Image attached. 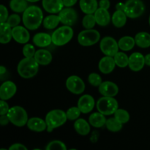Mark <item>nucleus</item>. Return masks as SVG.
Returning a JSON list of instances; mask_svg holds the SVG:
<instances>
[{
  "mask_svg": "<svg viewBox=\"0 0 150 150\" xmlns=\"http://www.w3.org/2000/svg\"><path fill=\"white\" fill-rule=\"evenodd\" d=\"M99 6L101 8H104L108 10L110 7V1L109 0H100Z\"/></svg>",
  "mask_w": 150,
  "mask_h": 150,
  "instance_id": "c03bdc74",
  "label": "nucleus"
},
{
  "mask_svg": "<svg viewBox=\"0 0 150 150\" xmlns=\"http://www.w3.org/2000/svg\"><path fill=\"white\" fill-rule=\"evenodd\" d=\"M38 63L40 65H48L52 61V54L45 49H40L35 52V57Z\"/></svg>",
  "mask_w": 150,
  "mask_h": 150,
  "instance_id": "412c9836",
  "label": "nucleus"
},
{
  "mask_svg": "<svg viewBox=\"0 0 150 150\" xmlns=\"http://www.w3.org/2000/svg\"><path fill=\"white\" fill-rule=\"evenodd\" d=\"M13 38V29L7 23H0V42L2 44L8 43Z\"/></svg>",
  "mask_w": 150,
  "mask_h": 150,
  "instance_id": "4be33fe9",
  "label": "nucleus"
},
{
  "mask_svg": "<svg viewBox=\"0 0 150 150\" xmlns=\"http://www.w3.org/2000/svg\"><path fill=\"white\" fill-rule=\"evenodd\" d=\"M23 23L25 27L29 30L38 29L43 21V13L38 6L32 5L26 8L23 14Z\"/></svg>",
  "mask_w": 150,
  "mask_h": 150,
  "instance_id": "f257e3e1",
  "label": "nucleus"
},
{
  "mask_svg": "<svg viewBox=\"0 0 150 150\" xmlns=\"http://www.w3.org/2000/svg\"><path fill=\"white\" fill-rule=\"evenodd\" d=\"M9 122H10V120H9L7 114H5V115H1V117H0V124H1V125H6Z\"/></svg>",
  "mask_w": 150,
  "mask_h": 150,
  "instance_id": "a18cd8bd",
  "label": "nucleus"
},
{
  "mask_svg": "<svg viewBox=\"0 0 150 150\" xmlns=\"http://www.w3.org/2000/svg\"><path fill=\"white\" fill-rule=\"evenodd\" d=\"M96 23V19L93 14H86L82 21V25L86 29H92Z\"/></svg>",
  "mask_w": 150,
  "mask_h": 150,
  "instance_id": "f704fd0d",
  "label": "nucleus"
},
{
  "mask_svg": "<svg viewBox=\"0 0 150 150\" xmlns=\"http://www.w3.org/2000/svg\"><path fill=\"white\" fill-rule=\"evenodd\" d=\"M13 38L15 41L21 44L27 43L30 39V35L27 29L21 26L13 28Z\"/></svg>",
  "mask_w": 150,
  "mask_h": 150,
  "instance_id": "2eb2a0df",
  "label": "nucleus"
},
{
  "mask_svg": "<svg viewBox=\"0 0 150 150\" xmlns=\"http://www.w3.org/2000/svg\"><path fill=\"white\" fill-rule=\"evenodd\" d=\"M95 99L89 95H84L79 98L78 107L83 114H88L93 110L95 107Z\"/></svg>",
  "mask_w": 150,
  "mask_h": 150,
  "instance_id": "ddd939ff",
  "label": "nucleus"
},
{
  "mask_svg": "<svg viewBox=\"0 0 150 150\" xmlns=\"http://www.w3.org/2000/svg\"><path fill=\"white\" fill-rule=\"evenodd\" d=\"M77 1L78 0H63V3L65 7H70L74 5L77 2Z\"/></svg>",
  "mask_w": 150,
  "mask_h": 150,
  "instance_id": "49530a36",
  "label": "nucleus"
},
{
  "mask_svg": "<svg viewBox=\"0 0 150 150\" xmlns=\"http://www.w3.org/2000/svg\"><path fill=\"white\" fill-rule=\"evenodd\" d=\"M144 10V4L142 0H127L125 3L123 11L130 18H136L142 16Z\"/></svg>",
  "mask_w": 150,
  "mask_h": 150,
  "instance_id": "0eeeda50",
  "label": "nucleus"
},
{
  "mask_svg": "<svg viewBox=\"0 0 150 150\" xmlns=\"http://www.w3.org/2000/svg\"><path fill=\"white\" fill-rule=\"evenodd\" d=\"M149 25H150V16H149Z\"/></svg>",
  "mask_w": 150,
  "mask_h": 150,
  "instance_id": "603ef678",
  "label": "nucleus"
},
{
  "mask_svg": "<svg viewBox=\"0 0 150 150\" xmlns=\"http://www.w3.org/2000/svg\"><path fill=\"white\" fill-rule=\"evenodd\" d=\"M135 44H136L135 39L130 36L123 37V38H120L118 42L119 48L122 51H128L133 49V47L135 46Z\"/></svg>",
  "mask_w": 150,
  "mask_h": 150,
  "instance_id": "c85d7f7f",
  "label": "nucleus"
},
{
  "mask_svg": "<svg viewBox=\"0 0 150 150\" xmlns=\"http://www.w3.org/2000/svg\"><path fill=\"white\" fill-rule=\"evenodd\" d=\"M35 48L32 44L26 43L23 48V54L25 57H34L35 54Z\"/></svg>",
  "mask_w": 150,
  "mask_h": 150,
  "instance_id": "58836bf2",
  "label": "nucleus"
},
{
  "mask_svg": "<svg viewBox=\"0 0 150 150\" xmlns=\"http://www.w3.org/2000/svg\"><path fill=\"white\" fill-rule=\"evenodd\" d=\"M145 64V58L141 53L135 52L129 57L128 66L133 71H140L143 69Z\"/></svg>",
  "mask_w": 150,
  "mask_h": 150,
  "instance_id": "f8f14e48",
  "label": "nucleus"
},
{
  "mask_svg": "<svg viewBox=\"0 0 150 150\" xmlns=\"http://www.w3.org/2000/svg\"><path fill=\"white\" fill-rule=\"evenodd\" d=\"M7 23L10 25L11 27H15V26H18L21 22V18L18 14H13L8 17L7 20Z\"/></svg>",
  "mask_w": 150,
  "mask_h": 150,
  "instance_id": "ea45409f",
  "label": "nucleus"
},
{
  "mask_svg": "<svg viewBox=\"0 0 150 150\" xmlns=\"http://www.w3.org/2000/svg\"><path fill=\"white\" fill-rule=\"evenodd\" d=\"M27 127L29 130L35 132H42L47 129V123L45 120L38 117H32L27 122Z\"/></svg>",
  "mask_w": 150,
  "mask_h": 150,
  "instance_id": "aec40b11",
  "label": "nucleus"
},
{
  "mask_svg": "<svg viewBox=\"0 0 150 150\" xmlns=\"http://www.w3.org/2000/svg\"><path fill=\"white\" fill-rule=\"evenodd\" d=\"M27 0H11L10 7L16 13H23L28 7Z\"/></svg>",
  "mask_w": 150,
  "mask_h": 150,
  "instance_id": "c756f323",
  "label": "nucleus"
},
{
  "mask_svg": "<svg viewBox=\"0 0 150 150\" xmlns=\"http://www.w3.org/2000/svg\"><path fill=\"white\" fill-rule=\"evenodd\" d=\"M100 39L99 32L92 29L82 31L78 35V41L82 46H92L96 44Z\"/></svg>",
  "mask_w": 150,
  "mask_h": 150,
  "instance_id": "6e6552de",
  "label": "nucleus"
},
{
  "mask_svg": "<svg viewBox=\"0 0 150 150\" xmlns=\"http://www.w3.org/2000/svg\"><path fill=\"white\" fill-rule=\"evenodd\" d=\"M73 37V30L70 26H61L53 32L52 42L57 46H62L68 43Z\"/></svg>",
  "mask_w": 150,
  "mask_h": 150,
  "instance_id": "20e7f679",
  "label": "nucleus"
},
{
  "mask_svg": "<svg viewBox=\"0 0 150 150\" xmlns=\"http://www.w3.org/2000/svg\"><path fill=\"white\" fill-rule=\"evenodd\" d=\"M42 7L44 10L49 13H58L64 7L63 0H42Z\"/></svg>",
  "mask_w": 150,
  "mask_h": 150,
  "instance_id": "f3484780",
  "label": "nucleus"
},
{
  "mask_svg": "<svg viewBox=\"0 0 150 150\" xmlns=\"http://www.w3.org/2000/svg\"><path fill=\"white\" fill-rule=\"evenodd\" d=\"M39 65L34 57H25L18 64V73L23 79H30L36 76Z\"/></svg>",
  "mask_w": 150,
  "mask_h": 150,
  "instance_id": "f03ea898",
  "label": "nucleus"
},
{
  "mask_svg": "<svg viewBox=\"0 0 150 150\" xmlns=\"http://www.w3.org/2000/svg\"><path fill=\"white\" fill-rule=\"evenodd\" d=\"M6 72H7V70H6L5 67L4 66H1L0 67V74L4 75V73H6Z\"/></svg>",
  "mask_w": 150,
  "mask_h": 150,
  "instance_id": "8fccbe9b",
  "label": "nucleus"
},
{
  "mask_svg": "<svg viewBox=\"0 0 150 150\" xmlns=\"http://www.w3.org/2000/svg\"><path fill=\"white\" fill-rule=\"evenodd\" d=\"M17 91V87L13 81H7L3 83L0 87V98L7 100L14 96Z\"/></svg>",
  "mask_w": 150,
  "mask_h": 150,
  "instance_id": "4468645a",
  "label": "nucleus"
},
{
  "mask_svg": "<svg viewBox=\"0 0 150 150\" xmlns=\"http://www.w3.org/2000/svg\"><path fill=\"white\" fill-rule=\"evenodd\" d=\"M96 22L99 26H105L109 24L111 21V16L108 10L99 7L95 13Z\"/></svg>",
  "mask_w": 150,
  "mask_h": 150,
  "instance_id": "6ab92c4d",
  "label": "nucleus"
},
{
  "mask_svg": "<svg viewBox=\"0 0 150 150\" xmlns=\"http://www.w3.org/2000/svg\"><path fill=\"white\" fill-rule=\"evenodd\" d=\"M127 17L125 13L123 10H117L113 14L111 21L115 27L121 28L125 25L126 21H127Z\"/></svg>",
  "mask_w": 150,
  "mask_h": 150,
  "instance_id": "a878e982",
  "label": "nucleus"
},
{
  "mask_svg": "<svg viewBox=\"0 0 150 150\" xmlns=\"http://www.w3.org/2000/svg\"><path fill=\"white\" fill-rule=\"evenodd\" d=\"M122 125L121 122L118 121L115 117L110 118L106 120L105 126L108 130L111 132H118L122 128Z\"/></svg>",
  "mask_w": 150,
  "mask_h": 150,
  "instance_id": "473e14b6",
  "label": "nucleus"
},
{
  "mask_svg": "<svg viewBox=\"0 0 150 150\" xmlns=\"http://www.w3.org/2000/svg\"><path fill=\"white\" fill-rule=\"evenodd\" d=\"M145 58V64L147 66H150V54H146L144 57Z\"/></svg>",
  "mask_w": 150,
  "mask_h": 150,
  "instance_id": "de8ad7c7",
  "label": "nucleus"
},
{
  "mask_svg": "<svg viewBox=\"0 0 150 150\" xmlns=\"http://www.w3.org/2000/svg\"><path fill=\"white\" fill-rule=\"evenodd\" d=\"M80 8L85 14H93L98 8L97 0H80Z\"/></svg>",
  "mask_w": 150,
  "mask_h": 150,
  "instance_id": "b1692460",
  "label": "nucleus"
},
{
  "mask_svg": "<svg viewBox=\"0 0 150 150\" xmlns=\"http://www.w3.org/2000/svg\"><path fill=\"white\" fill-rule=\"evenodd\" d=\"M116 64L114 59L113 57H109L106 56L104 57L100 60L99 64H98V67H99L100 71L103 74H108L111 73L115 68Z\"/></svg>",
  "mask_w": 150,
  "mask_h": 150,
  "instance_id": "a211bd4d",
  "label": "nucleus"
},
{
  "mask_svg": "<svg viewBox=\"0 0 150 150\" xmlns=\"http://www.w3.org/2000/svg\"><path fill=\"white\" fill-rule=\"evenodd\" d=\"M89 122L90 125L96 128L103 127L106 123V120L104 114L100 112H95L89 116Z\"/></svg>",
  "mask_w": 150,
  "mask_h": 150,
  "instance_id": "393cba45",
  "label": "nucleus"
},
{
  "mask_svg": "<svg viewBox=\"0 0 150 150\" xmlns=\"http://www.w3.org/2000/svg\"><path fill=\"white\" fill-rule=\"evenodd\" d=\"M99 92L103 96L114 97L118 94L119 87L114 82L104 81L99 86Z\"/></svg>",
  "mask_w": 150,
  "mask_h": 150,
  "instance_id": "dca6fc26",
  "label": "nucleus"
},
{
  "mask_svg": "<svg viewBox=\"0 0 150 150\" xmlns=\"http://www.w3.org/2000/svg\"><path fill=\"white\" fill-rule=\"evenodd\" d=\"M60 22V19L59 16L56 15H50L44 18L42 21L43 26L47 29H55L59 25Z\"/></svg>",
  "mask_w": 150,
  "mask_h": 150,
  "instance_id": "7c9ffc66",
  "label": "nucleus"
},
{
  "mask_svg": "<svg viewBox=\"0 0 150 150\" xmlns=\"http://www.w3.org/2000/svg\"><path fill=\"white\" fill-rule=\"evenodd\" d=\"M9 150H27V148L21 144H14L10 146Z\"/></svg>",
  "mask_w": 150,
  "mask_h": 150,
  "instance_id": "37998d69",
  "label": "nucleus"
},
{
  "mask_svg": "<svg viewBox=\"0 0 150 150\" xmlns=\"http://www.w3.org/2000/svg\"><path fill=\"white\" fill-rule=\"evenodd\" d=\"M46 150H66L67 147H66L65 144L63 142H60V141H53V142H50L48 144V146L45 148Z\"/></svg>",
  "mask_w": 150,
  "mask_h": 150,
  "instance_id": "4c0bfd02",
  "label": "nucleus"
},
{
  "mask_svg": "<svg viewBox=\"0 0 150 150\" xmlns=\"http://www.w3.org/2000/svg\"><path fill=\"white\" fill-rule=\"evenodd\" d=\"M66 86L71 93L80 95L85 90V83L81 78L77 76H71L66 81Z\"/></svg>",
  "mask_w": 150,
  "mask_h": 150,
  "instance_id": "9d476101",
  "label": "nucleus"
},
{
  "mask_svg": "<svg viewBox=\"0 0 150 150\" xmlns=\"http://www.w3.org/2000/svg\"><path fill=\"white\" fill-rule=\"evenodd\" d=\"M81 110L79 109V107H71L69 108L66 112L67 114V120H76L81 115Z\"/></svg>",
  "mask_w": 150,
  "mask_h": 150,
  "instance_id": "c9c22d12",
  "label": "nucleus"
},
{
  "mask_svg": "<svg viewBox=\"0 0 150 150\" xmlns=\"http://www.w3.org/2000/svg\"><path fill=\"white\" fill-rule=\"evenodd\" d=\"M114 117L122 124H125L130 120V114L125 109H117L114 113Z\"/></svg>",
  "mask_w": 150,
  "mask_h": 150,
  "instance_id": "72a5a7b5",
  "label": "nucleus"
},
{
  "mask_svg": "<svg viewBox=\"0 0 150 150\" xmlns=\"http://www.w3.org/2000/svg\"><path fill=\"white\" fill-rule=\"evenodd\" d=\"M60 22L66 26H73L76 23L78 15L76 10L71 7L63 8L59 13Z\"/></svg>",
  "mask_w": 150,
  "mask_h": 150,
  "instance_id": "9b49d317",
  "label": "nucleus"
},
{
  "mask_svg": "<svg viewBox=\"0 0 150 150\" xmlns=\"http://www.w3.org/2000/svg\"><path fill=\"white\" fill-rule=\"evenodd\" d=\"M74 128L76 131L81 136H86L90 132L89 124L84 119L76 120L74 123Z\"/></svg>",
  "mask_w": 150,
  "mask_h": 150,
  "instance_id": "bb28decb",
  "label": "nucleus"
},
{
  "mask_svg": "<svg viewBox=\"0 0 150 150\" xmlns=\"http://www.w3.org/2000/svg\"><path fill=\"white\" fill-rule=\"evenodd\" d=\"M118 108V102L113 97L103 96L97 102V109L105 116L114 114Z\"/></svg>",
  "mask_w": 150,
  "mask_h": 150,
  "instance_id": "39448f33",
  "label": "nucleus"
},
{
  "mask_svg": "<svg viewBox=\"0 0 150 150\" xmlns=\"http://www.w3.org/2000/svg\"><path fill=\"white\" fill-rule=\"evenodd\" d=\"M136 44L142 48L150 47V34L148 32H139L135 37Z\"/></svg>",
  "mask_w": 150,
  "mask_h": 150,
  "instance_id": "cd10ccee",
  "label": "nucleus"
},
{
  "mask_svg": "<svg viewBox=\"0 0 150 150\" xmlns=\"http://www.w3.org/2000/svg\"><path fill=\"white\" fill-rule=\"evenodd\" d=\"M7 115L10 122L17 127H23L29 120L26 110L18 105L10 108Z\"/></svg>",
  "mask_w": 150,
  "mask_h": 150,
  "instance_id": "423d86ee",
  "label": "nucleus"
},
{
  "mask_svg": "<svg viewBox=\"0 0 150 150\" xmlns=\"http://www.w3.org/2000/svg\"><path fill=\"white\" fill-rule=\"evenodd\" d=\"M10 108H9L8 104L6 103V100H1L0 101V114L1 115H5L8 113Z\"/></svg>",
  "mask_w": 150,
  "mask_h": 150,
  "instance_id": "79ce46f5",
  "label": "nucleus"
},
{
  "mask_svg": "<svg viewBox=\"0 0 150 150\" xmlns=\"http://www.w3.org/2000/svg\"><path fill=\"white\" fill-rule=\"evenodd\" d=\"M88 81L92 86H99L102 83V79L99 74L95 73H92L88 76Z\"/></svg>",
  "mask_w": 150,
  "mask_h": 150,
  "instance_id": "e433bc0d",
  "label": "nucleus"
},
{
  "mask_svg": "<svg viewBox=\"0 0 150 150\" xmlns=\"http://www.w3.org/2000/svg\"><path fill=\"white\" fill-rule=\"evenodd\" d=\"M100 48L105 56L109 57H114L120 48L117 41L111 37H105L103 38L100 43Z\"/></svg>",
  "mask_w": 150,
  "mask_h": 150,
  "instance_id": "1a4fd4ad",
  "label": "nucleus"
},
{
  "mask_svg": "<svg viewBox=\"0 0 150 150\" xmlns=\"http://www.w3.org/2000/svg\"><path fill=\"white\" fill-rule=\"evenodd\" d=\"M33 42L37 46L41 47H47L52 42V38L50 35L44 32H40L37 33L33 38Z\"/></svg>",
  "mask_w": 150,
  "mask_h": 150,
  "instance_id": "5701e85b",
  "label": "nucleus"
},
{
  "mask_svg": "<svg viewBox=\"0 0 150 150\" xmlns=\"http://www.w3.org/2000/svg\"><path fill=\"white\" fill-rule=\"evenodd\" d=\"M28 1H29V2H37V1H40V0H27Z\"/></svg>",
  "mask_w": 150,
  "mask_h": 150,
  "instance_id": "3c124183",
  "label": "nucleus"
},
{
  "mask_svg": "<svg viewBox=\"0 0 150 150\" xmlns=\"http://www.w3.org/2000/svg\"><path fill=\"white\" fill-rule=\"evenodd\" d=\"M124 7H125V4L123 3H118V4L116 5V8L117 10H124Z\"/></svg>",
  "mask_w": 150,
  "mask_h": 150,
  "instance_id": "09e8293b",
  "label": "nucleus"
},
{
  "mask_svg": "<svg viewBox=\"0 0 150 150\" xmlns=\"http://www.w3.org/2000/svg\"><path fill=\"white\" fill-rule=\"evenodd\" d=\"M67 120V114L62 110L54 109L49 111L45 117L47 131L51 133L54 129L61 127L66 122Z\"/></svg>",
  "mask_w": 150,
  "mask_h": 150,
  "instance_id": "7ed1b4c3",
  "label": "nucleus"
},
{
  "mask_svg": "<svg viewBox=\"0 0 150 150\" xmlns=\"http://www.w3.org/2000/svg\"><path fill=\"white\" fill-rule=\"evenodd\" d=\"M8 18V11L5 6L3 4L0 5V19H1V23H4L7 21Z\"/></svg>",
  "mask_w": 150,
  "mask_h": 150,
  "instance_id": "a19ab883",
  "label": "nucleus"
},
{
  "mask_svg": "<svg viewBox=\"0 0 150 150\" xmlns=\"http://www.w3.org/2000/svg\"><path fill=\"white\" fill-rule=\"evenodd\" d=\"M116 64L121 68H124L128 65L129 57L123 52H117L114 57Z\"/></svg>",
  "mask_w": 150,
  "mask_h": 150,
  "instance_id": "2f4dec72",
  "label": "nucleus"
}]
</instances>
